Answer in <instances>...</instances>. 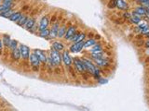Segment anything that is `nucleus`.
I'll use <instances>...</instances> for the list:
<instances>
[{"label":"nucleus","instance_id":"1","mask_svg":"<svg viewBox=\"0 0 149 111\" xmlns=\"http://www.w3.org/2000/svg\"><path fill=\"white\" fill-rule=\"evenodd\" d=\"M50 58H51L52 62H53L54 66H60L62 62V55L60 54L59 51L54 50L53 48H51L50 51Z\"/></svg>","mask_w":149,"mask_h":111},{"label":"nucleus","instance_id":"2","mask_svg":"<svg viewBox=\"0 0 149 111\" xmlns=\"http://www.w3.org/2000/svg\"><path fill=\"white\" fill-rule=\"evenodd\" d=\"M74 64H75V67H76V70L78 72L80 73H86L88 72L87 71V69H86V66L84 64L82 58H75L74 59Z\"/></svg>","mask_w":149,"mask_h":111},{"label":"nucleus","instance_id":"3","mask_svg":"<svg viewBox=\"0 0 149 111\" xmlns=\"http://www.w3.org/2000/svg\"><path fill=\"white\" fill-rule=\"evenodd\" d=\"M19 48L21 51V58H22V59H28L30 57L29 47L25 45H20Z\"/></svg>","mask_w":149,"mask_h":111},{"label":"nucleus","instance_id":"4","mask_svg":"<svg viewBox=\"0 0 149 111\" xmlns=\"http://www.w3.org/2000/svg\"><path fill=\"white\" fill-rule=\"evenodd\" d=\"M29 58H30V63H31V65H32L34 69H38V67L40 66V64H41V61L39 60V58H37V56L34 53H33L30 55Z\"/></svg>","mask_w":149,"mask_h":111},{"label":"nucleus","instance_id":"5","mask_svg":"<svg viewBox=\"0 0 149 111\" xmlns=\"http://www.w3.org/2000/svg\"><path fill=\"white\" fill-rule=\"evenodd\" d=\"M82 48H84V41L75 43L74 45H72L70 46V52H72V53H77V52L82 50Z\"/></svg>","mask_w":149,"mask_h":111},{"label":"nucleus","instance_id":"6","mask_svg":"<svg viewBox=\"0 0 149 111\" xmlns=\"http://www.w3.org/2000/svg\"><path fill=\"white\" fill-rule=\"evenodd\" d=\"M82 60H83L84 64H85V66H86L87 71H88V72H91V74H94V72H95V69H96L95 67H94V65H93L91 61L89 60L88 58H82Z\"/></svg>","mask_w":149,"mask_h":111},{"label":"nucleus","instance_id":"7","mask_svg":"<svg viewBox=\"0 0 149 111\" xmlns=\"http://www.w3.org/2000/svg\"><path fill=\"white\" fill-rule=\"evenodd\" d=\"M34 53L37 56V58H39V60L41 61V63H46L47 62V57L44 51L40 50V49H34Z\"/></svg>","mask_w":149,"mask_h":111},{"label":"nucleus","instance_id":"8","mask_svg":"<svg viewBox=\"0 0 149 111\" xmlns=\"http://www.w3.org/2000/svg\"><path fill=\"white\" fill-rule=\"evenodd\" d=\"M76 32V26H70L68 28V29L66 30V32L65 34H64V38L66 39V40H69V39L71 38L72 36H73L74 34Z\"/></svg>","mask_w":149,"mask_h":111},{"label":"nucleus","instance_id":"9","mask_svg":"<svg viewBox=\"0 0 149 111\" xmlns=\"http://www.w3.org/2000/svg\"><path fill=\"white\" fill-rule=\"evenodd\" d=\"M62 60L64 61V63L65 64V66H71L72 64V59L70 58V56H69V53L67 51H64L63 55H62Z\"/></svg>","mask_w":149,"mask_h":111},{"label":"nucleus","instance_id":"10","mask_svg":"<svg viewBox=\"0 0 149 111\" xmlns=\"http://www.w3.org/2000/svg\"><path fill=\"white\" fill-rule=\"evenodd\" d=\"M59 23L56 22V23H54L53 26H52L51 30H50V34H49V36L51 37V38H56L58 37V31H59Z\"/></svg>","mask_w":149,"mask_h":111},{"label":"nucleus","instance_id":"11","mask_svg":"<svg viewBox=\"0 0 149 111\" xmlns=\"http://www.w3.org/2000/svg\"><path fill=\"white\" fill-rule=\"evenodd\" d=\"M49 20L48 19L47 16L43 17L40 20V23H39V30L41 31V30H44V29H47L48 26H49Z\"/></svg>","mask_w":149,"mask_h":111},{"label":"nucleus","instance_id":"12","mask_svg":"<svg viewBox=\"0 0 149 111\" xmlns=\"http://www.w3.org/2000/svg\"><path fill=\"white\" fill-rule=\"evenodd\" d=\"M95 63L97 64L99 67H107L109 66V62L106 59H104L103 58H93Z\"/></svg>","mask_w":149,"mask_h":111},{"label":"nucleus","instance_id":"13","mask_svg":"<svg viewBox=\"0 0 149 111\" xmlns=\"http://www.w3.org/2000/svg\"><path fill=\"white\" fill-rule=\"evenodd\" d=\"M141 17L142 16H140L139 14H137L135 11L132 13V16H130V20H132V23H134V24H139L140 22H141Z\"/></svg>","mask_w":149,"mask_h":111},{"label":"nucleus","instance_id":"14","mask_svg":"<svg viewBox=\"0 0 149 111\" xmlns=\"http://www.w3.org/2000/svg\"><path fill=\"white\" fill-rule=\"evenodd\" d=\"M34 23H36V19L34 18H30V19H27L26 23H25V28H26L28 31H31L34 27Z\"/></svg>","mask_w":149,"mask_h":111},{"label":"nucleus","instance_id":"15","mask_svg":"<svg viewBox=\"0 0 149 111\" xmlns=\"http://www.w3.org/2000/svg\"><path fill=\"white\" fill-rule=\"evenodd\" d=\"M117 7H118L120 10H127L128 4L124 0H117Z\"/></svg>","mask_w":149,"mask_h":111},{"label":"nucleus","instance_id":"16","mask_svg":"<svg viewBox=\"0 0 149 111\" xmlns=\"http://www.w3.org/2000/svg\"><path fill=\"white\" fill-rule=\"evenodd\" d=\"M11 56L14 60H18L21 58V51H20L19 47H16L13 50H11Z\"/></svg>","mask_w":149,"mask_h":111},{"label":"nucleus","instance_id":"17","mask_svg":"<svg viewBox=\"0 0 149 111\" xmlns=\"http://www.w3.org/2000/svg\"><path fill=\"white\" fill-rule=\"evenodd\" d=\"M12 7V2H4L2 5H0V12L6 11L7 9H10Z\"/></svg>","mask_w":149,"mask_h":111},{"label":"nucleus","instance_id":"18","mask_svg":"<svg viewBox=\"0 0 149 111\" xmlns=\"http://www.w3.org/2000/svg\"><path fill=\"white\" fill-rule=\"evenodd\" d=\"M21 17H22V13L20 12V11H17V12H13L12 14L10 16V18H8V19H10L11 21L17 22Z\"/></svg>","mask_w":149,"mask_h":111},{"label":"nucleus","instance_id":"19","mask_svg":"<svg viewBox=\"0 0 149 111\" xmlns=\"http://www.w3.org/2000/svg\"><path fill=\"white\" fill-rule=\"evenodd\" d=\"M52 48L54 49V50H56V51H62V50H64V46L63 43H58V42H54L53 43H52Z\"/></svg>","mask_w":149,"mask_h":111},{"label":"nucleus","instance_id":"20","mask_svg":"<svg viewBox=\"0 0 149 111\" xmlns=\"http://www.w3.org/2000/svg\"><path fill=\"white\" fill-rule=\"evenodd\" d=\"M135 12L137 13V14H139L140 16H145V15L147 14V10L146 8H144V7H138L135 9Z\"/></svg>","mask_w":149,"mask_h":111},{"label":"nucleus","instance_id":"21","mask_svg":"<svg viewBox=\"0 0 149 111\" xmlns=\"http://www.w3.org/2000/svg\"><path fill=\"white\" fill-rule=\"evenodd\" d=\"M27 19H28L27 16H25V15H22V17L20 18L19 20L17 21L18 25H19V26H22V27L24 26L25 23H26V21H27Z\"/></svg>","mask_w":149,"mask_h":111},{"label":"nucleus","instance_id":"22","mask_svg":"<svg viewBox=\"0 0 149 111\" xmlns=\"http://www.w3.org/2000/svg\"><path fill=\"white\" fill-rule=\"evenodd\" d=\"M65 32H66V27H65V25H63V26H61L60 28H59L58 37H60V38L64 37V34H65Z\"/></svg>","mask_w":149,"mask_h":111},{"label":"nucleus","instance_id":"23","mask_svg":"<svg viewBox=\"0 0 149 111\" xmlns=\"http://www.w3.org/2000/svg\"><path fill=\"white\" fill-rule=\"evenodd\" d=\"M49 34H50V31L47 28V29L41 30V31H40V32H39V36L43 37V38H46V37L49 36Z\"/></svg>","mask_w":149,"mask_h":111},{"label":"nucleus","instance_id":"24","mask_svg":"<svg viewBox=\"0 0 149 111\" xmlns=\"http://www.w3.org/2000/svg\"><path fill=\"white\" fill-rule=\"evenodd\" d=\"M96 43L95 39H89L88 41H86V43H84V47H89V46H94Z\"/></svg>","mask_w":149,"mask_h":111},{"label":"nucleus","instance_id":"25","mask_svg":"<svg viewBox=\"0 0 149 111\" xmlns=\"http://www.w3.org/2000/svg\"><path fill=\"white\" fill-rule=\"evenodd\" d=\"M13 13V10L10 8V9H7L6 11H3V12H0V16L6 18H10V16Z\"/></svg>","mask_w":149,"mask_h":111},{"label":"nucleus","instance_id":"26","mask_svg":"<svg viewBox=\"0 0 149 111\" xmlns=\"http://www.w3.org/2000/svg\"><path fill=\"white\" fill-rule=\"evenodd\" d=\"M10 36L8 35H7V34H5L4 36H3V43H4V46H10Z\"/></svg>","mask_w":149,"mask_h":111},{"label":"nucleus","instance_id":"27","mask_svg":"<svg viewBox=\"0 0 149 111\" xmlns=\"http://www.w3.org/2000/svg\"><path fill=\"white\" fill-rule=\"evenodd\" d=\"M91 57L92 58H103V54L102 52H92L91 55Z\"/></svg>","mask_w":149,"mask_h":111},{"label":"nucleus","instance_id":"28","mask_svg":"<svg viewBox=\"0 0 149 111\" xmlns=\"http://www.w3.org/2000/svg\"><path fill=\"white\" fill-rule=\"evenodd\" d=\"M17 45H18V41H16V40H11L10 43V46H8V47H10L11 50H13L14 48H16L17 47Z\"/></svg>","mask_w":149,"mask_h":111},{"label":"nucleus","instance_id":"29","mask_svg":"<svg viewBox=\"0 0 149 111\" xmlns=\"http://www.w3.org/2000/svg\"><path fill=\"white\" fill-rule=\"evenodd\" d=\"M85 37H86V34H84V32H80V34H79V35H78L77 39L76 40V42H75V43H78V42L84 41Z\"/></svg>","mask_w":149,"mask_h":111},{"label":"nucleus","instance_id":"30","mask_svg":"<svg viewBox=\"0 0 149 111\" xmlns=\"http://www.w3.org/2000/svg\"><path fill=\"white\" fill-rule=\"evenodd\" d=\"M117 7V0H110L108 2V7L109 8H114Z\"/></svg>","mask_w":149,"mask_h":111},{"label":"nucleus","instance_id":"31","mask_svg":"<svg viewBox=\"0 0 149 111\" xmlns=\"http://www.w3.org/2000/svg\"><path fill=\"white\" fill-rule=\"evenodd\" d=\"M92 52H102V46L101 45H94L92 48Z\"/></svg>","mask_w":149,"mask_h":111},{"label":"nucleus","instance_id":"32","mask_svg":"<svg viewBox=\"0 0 149 111\" xmlns=\"http://www.w3.org/2000/svg\"><path fill=\"white\" fill-rule=\"evenodd\" d=\"M141 32L143 34H149V25H147L146 27H144V29L141 30Z\"/></svg>","mask_w":149,"mask_h":111},{"label":"nucleus","instance_id":"33","mask_svg":"<svg viewBox=\"0 0 149 111\" xmlns=\"http://www.w3.org/2000/svg\"><path fill=\"white\" fill-rule=\"evenodd\" d=\"M147 25H148V24H147L146 22H142V23L140 22V23H139V26H138V28H139L140 31H141V30H142V29H144V27H146Z\"/></svg>","mask_w":149,"mask_h":111},{"label":"nucleus","instance_id":"34","mask_svg":"<svg viewBox=\"0 0 149 111\" xmlns=\"http://www.w3.org/2000/svg\"><path fill=\"white\" fill-rule=\"evenodd\" d=\"M142 4L144 6H147V7H149V0H147V1H145V2H143Z\"/></svg>","mask_w":149,"mask_h":111},{"label":"nucleus","instance_id":"35","mask_svg":"<svg viewBox=\"0 0 149 111\" xmlns=\"http://www.w3.org/2000/svg\"><path fill=\"white\" fill-rule=\"evenodd\" d=\"M1 50H2V41L0 40V54H1Z\"/></svg>","mask_w":149,"mask_h":111},{"label":"nucleus","instance_id":"36","mask_svg":"<svg viewBox=\"0 0 149 111\" xmlns=\"http://www.w3.org/2000/svg\"><path fill=\"white\" fill-rule=\"evenodd\" d=\"M145 46H146L147 48L149 47V40H148V41H146V43H145Z\"/></svg>","mask_w":149,"mask_h":111},{"label":"nucleus","instance_id":"37","mask_svg":"<svg viewBox=\"0 0 149 111\" xmlns=\"http://www.w3.org/2000/svg\"><path fill=\"white\" fill-rule=\"evenodd\" d=\"M4 2H12V0H3Z\"/></svg>","mask_w":149,"mask_h":111},{"label":"nucleus","instance_id":"38","mask_svg":"<svg viewBox=\"0 0 149 111\" xmlns=\"http://www.w3.org/2000/svg\"><path fill=\"white\" fill-rule=\"evenodd\" d=\"M139 2H141V3H143V2H145V1H147V0H138Z\"/></svg>","mask_w":149,"mask_h":111},{"label":"nucleus","instance_id":"39","mask_svg":"<svg viewBox=\"0 0 149 111\" xmlns=\"http://www.w3.org/2000/svg\"><path fill=\"white\" fill-rule=\"evenodd\" d=\"M148 37H149V34H148Z\"/></svg>","mask_w":149,"mask_h":111}]
</instances>
